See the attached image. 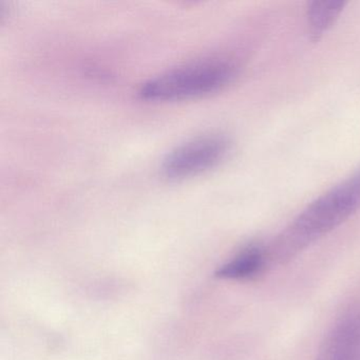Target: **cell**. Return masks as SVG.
<instances>
[{"label": "cell", "mask_w": 360, "mask_h": 360, "mask_svg": "<svg viewBox=\"0 0 360 360\" xmlns=\"http://www.w3.org/2000/svg\"><path fill=\"white\" fill-rule=\"evenodd\" d=\"M269 266L265 248L250 246L223 264L217 271L216 276L223 279H252L262 274Z\"/></svg>", "instance_id": "5b68a950"}, {"label": "cell", "mask_w": 360, "mask_h": 360, "mask_svg": "<svg viewBox=\"0 0 360 360\" xmlns=\"http://www.w3.org/2000/svg\"><path fill=\"white\" fill-rule=\"evenodd\" d=\"M345 5L347 3L341 0H320L309 4L307 20L309 32L315 41L319 39L336 22Z\"/></svg>", "instance_id": "8992f818"}, {"label": "cell", "mask_w": 360, "mask_h": 360, "mask_svg": "<svg viewBox=\"0 0 360 360\" xmlns=\"http://www.w3.org/2000/svg\"><path fill=\"white\" fill-rule=\"evenodd\" d=\"M315 360H360V304L349 307L337 318Z\"/></svg>", "instance_id": "277c9868"}, {"label": "cell", "mask_w": 360, "mask_h": 360, "mask_svg": "<svg viewBox=\"0 0 360 360\" xmlns=\"http://www.w3.org/2000/svg\"><path fill=\"white\" fill-rule=\"evenodd\" d=\"M231 141L219 134L199 136L168 153L162 172L170 180L202 174L224 161L231 151Z\"/></svg>", "instance_id": "3957f363"}, {"label": "cell", "mask_w": 360, "mask_h": 360, "mask_svg": "<svg viewBox=\"0 0 360 360\" xmlns=\"http://www.w3.org/2000/svg\"><path fill=\"white\" fill-rule=\"evenodd\" d=\"M359 210L360 168L309 204L265 248L269 265L290 262Z\"/></svg>", "instance_id": "6da1fadb"}, {"label": "cell", "mask_w": 360, "mask_h": 360, "mask_svg": "<svg viewBox=\"0 0 360 360\" xmlns=\"http://www.w3.org/2000/svg\"><path fill=\"white\" fill-rule=\"evenodd\" d=\"M239 73L233 60L212 58L195 60L169 69L141 86L143 100L153 102L185 100L206 96L222 90Z\"/></svg>", "instance_id": "7a4b0ae2"}]
</instances>
